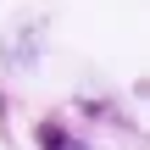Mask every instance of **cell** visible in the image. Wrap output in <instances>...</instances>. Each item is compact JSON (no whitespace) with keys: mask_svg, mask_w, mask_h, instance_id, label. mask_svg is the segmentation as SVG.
Returning <instances> with one entry per match:
<instances>
[{"mask_svg":"<svg viewBox=\"0 0 150 150\" xmlns=\"http://www.w3.org/2000/svg\"><path fill=\"white\" fill-rule=\"evenodd\" d=\"M39 150H83L67 128H56V122H39Z\"/></svg>","mask_w":150,"mask_h":150,"instance_id":"obj_1","label":"cell"}]
</instances>
